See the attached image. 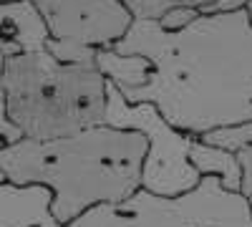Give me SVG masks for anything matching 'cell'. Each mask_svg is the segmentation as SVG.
Wrapping results in <instances>:
<instances>
[{
	"mask_svg": "<svg viewBox=\"0 0 252 227\" xmlns=\"http://www.w3.org/2000/svg\"><path fill=\"white\" fill-rule=\"evenodd\" d=\"M141 56L149 71L119 89L126 104H152L174 129L204 136L252 124V23L247 10L199 15L169 33L157 20H134L111 48Z\"/></svg>",
	"mask_w": 252,
	"mask_h": 227,
	"instance_id": "obj_1",
	"label": "cell"
},
{
	"mask_svg": "<svg viewBox=\"0 0 252 227\" xmlns=\"http://www.w3.org/2000/svg\"><path fill=\"white\" fill-rule=\"evenodd\" d=\"M146 136L109 124L51 141L18 139L0 149V174L13 184L53 192L58 227L98 204H116L141 190Z\"/></svg>",
	"mask_w": 252,
	"mask_h": 227,
	"instance_id": "obj_2",
	"label": "cell"
},
{
	"mask_svg": "<svg viewBox=\"0 0 252 227\" xmlns=\"http://www.w3.org/2000/svg\"><path fill=\"white\" fill-rule=\"evenodd\" d=\"M5 111L31 141H51L106 124L109 81L96 64H61L48 51L18 53L3 68Z\"/></svg>",
	"mask_w": 252,
	"mask_h": 227,
	"instance_id": "obj_3",
	"label": "cell"
},
{
	"mask_svg": "<svg viewBox=\"0 0 252 227\" xmlns=\"http://www.w3.org/2000/svg\"><path fill=\"white\" fill-rule=\"evenodd\" d=\"M63 227H252L250 199L202 177L192 192L159 197L146 190L116 204H98Z\"/></svg>",
	"mask_w": 252,
	"mask_h": 227,
	"instance_id": "obj_4",
	"label": "cell"
},
{
	"mask_svg": "<svg viewBox=\"0 0 252 227\" xmlns=\"http://www.w3.org/2000/svg\"><path fill=\"white\" fill-rule=\"evenodd\" d=\"M106 94L109 127L139 131L149 144L141 167V190L159 197H179L192 192L202 182L199 172L189 164V149L194 136L174 129L152 104H126L114 84H109Z\"/></svg>",
	"mask_w": 252,
	"mask_h": 227,
	"instance_id": "obj_5",
	"label": "cell"
},
{
	"mask_svg": "<svg viewBox=\"0 0 252 227\" xmlns=\"http://www.w3.org/2000/svg\"><path fill=\"white\" fill-rule=\"evenodd\" d=\"M48 28L46 51L61 64H96L98 51H111L134 18L119 0H33Z\"/></svg>",
	"mask_w": 252,
	"mask_h": 227,
	"instance_id": "obj_6",
	"label": "cell"
},
{
	"mask_svg": "<svg viewBox=\"0 0 252 227\" xmlns=\"http://www.w3.org/2000/svg\"><path fill=\"white\" fill-rule=\"evenodd\" d=\"M53 192L40 184H13L0 174V227H58Z\"/></svg>",
	"mask_w": 252,
	"mask_h": 227,
	"instance_id": "obj_7",
	"label": "cell"
},
{
	"mask_svg": "<svg viewBox=\"0 0 252 227\" xmlns=\"http://www.w3.org/2000/svg\"><path fill=\"white\" fill-rule=\"evenodd\" d=\"M48 28L33 0H10L0 3V46L8 56L40 53L48 46Z\"/></svg>",
	"mask_w": 252,
	"mask_h": 227,
	"instance_id": "obj_8",
	"label": "cell"
},
{
	"mask_svg": "<svg viewBox=\"0 0 252 227\" xmlns=\"http://www.w3.org/2000/svg\"><path fill=\"white\" fill-rule=\"evenodd\" d=\"M189 164L199 172V177H217L224 190L240 192L242 172L235 152H227L222 147H212V144H204L202 139H194L192 149H189Z\"/></svg>",
	"mask_w": 252,
	"mask_h": 227,
	"instance_id": "obj_9",
	"label": "cell"
},
{
	"mask_svg": "<svg viewBox=\"0 0 252 227\" xmlns=\"http://www.w3.org/2000/svg\"><path fill=\"white\" fill-rule=\"evenodd\" d=\"M199 139L204 144H212V147L237 152V149L247 147V144H252V124H242V127H232V129H217V131H209Z\"/></svg>",
	"mask_w": 252,
	"mask_h": 227,
	"instance_id": "obj_10",
	"label": "cell"
},
{
	"mask_svg": "<svg viewBox=\"0 0 252 227\" xmlns=\"http://www.w3.org/2000/svg\"><path fill=\"white\" fill-rule=\"evenodd\" d=\"M119 3L129 10L134 20H161L166 10H172L174 0H119Z\"/></svg>",
	"mask_w": 252,
	"mask_h": 227,
	"instance_id": "obj_11",
	"label": "cell"
},
{
	"mask_svg": "<svg viewBox=\"0 0 252 227\" xmlns=\"http://www.w3.org/2000/svg\"><path fill=\"white\" fill-rule=\"evenodd\" d=\"M8 51L0 46V141H5V144H13L18 139H23L20 136V131L10 124L8 119V111H5V91H3V68H5V61H8Z\"/></svg>",
	"mask_w": 252,
	"mask_h": 227,
	"instance_id": "obj_12",
	"label": "cell"
},
{
	"mask_svg": "<svg viewBox=\"0 0 252 227\" xmlns=\"http://www.w3.org/2000/svg\"><path fill=\"white\" fill-rule=\"evenodd\" d=\"M199 18L197 10L192 8H184V5H174L172 10H166L161 20H157V23L164 28V31H169V33H177V31H184L187 26H192L194 20Z\"/></svg>",
	"mask_w": 252,
	"mask_h": 227,
	"instance_id": "obj_13",
	"label": "cell"
},
{
	"mask_svg": "<svg viewBox=\"0 0 252 227\" xmlns=\"http://www.w3.org/2000/svg\"><path fill=\"white\" fill-rule=\"evenodd\" d=\"M237 162H240V172H242V182H240V195L245 199H252V144L237 149Z\"/></svg>",
	"mask_w": 252,
	"mask_h": 227,
	"instance_id": "obj_14",
	"label": "cell"
},
{
	"mask_svg": "<svg viewBox=\"0 0 252 227\" xmlns=\"http://www.w3.org/2000/svg\"><path fill=\"white\" fill-rule=\"evenodd\" d=\"M245 10H247V15H250V23H252V0L247 3V8H245Z\"/></svg>",
	"mask_w": 252,
	"mask_h": 227,
	"instance_id": "obj_15",
	"label": "cell"
},
{
	"mask_svg": "<svg viewBox=\"0 0 252 227\" xmlns=\"http://www.w3.org/2000/svg\"><path fill=\"white\" fill-rule=\"evenodd\" d=\"M3 147H5V141H0V149H3Z\"/></svg>",
	"mask_w": 252,
	"mask_h": 227,
	"instance_id": "obj_16",
	"label": "cell"
},
{
	"mask_svg": "<svg viewBox=\"0 0 252 227\" xmlns=\"http://www.w3.org/2000/svg\"><path fill=\"white\" fill-rule=\"evenodd\" d=\"M0 3H10V0H0Z\"/></svg>",
	"mask_w": 252,
	"mask_h": 227,
	"instance_id": "obj_17",
	"label": "cell"
},
{
	"mask_svg": "<svg viewBox=\"0 0 252 227\" xmlns=\"http://www.w3.org/2000/svg\"><path fill=\"white\" fill-rule=\"evenodd\" d=\"M250 210H252V199H250Z\"/></svg>",
	"mask_w": 252,
	"mask_h": 227,
	"instance_id": "obj_18",
	"label": "cell"
},
{
	"mask_svg": "<svg viewBox=\"0 0 252 227\" xmlns=\"http://www.w3.org/2000/svg\"><path fill=\"white\" fill-rule=\"evenodd\" d=\"M174 3H182V0H174Z\"/></svg>",
	"mask_w": 252,
	"mask_h": 227,
	"instance_id": "obj_19",
	"label": "cell"
}]
</instances>
